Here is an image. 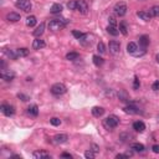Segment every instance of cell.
I'll use <instances>...</instances> for the list:
<instances>
[{"label":"cell","instance_id":"1","mask_svg":"<svg viewBox=\"0 0 159 159\" xmlns=\"http://www.w3.org/2000/svg\"><path fill=\"white\" fill-rule=\"evenodd\" d=\"M67 24H68L67 19H52L48 23V29L51 31H59V30H62Z\"/></svg>","mask_w":159,"mask_h":159},{"label":"cell","instance_id":"2","mask_svg":"<svg viewBox=\"0 0 159 159\" xmlns=\"http://www.w3.org/2000/svg\"><path fill=\"white\" fill-rule=\"evenodd\" d=\"M118 124H119V118L117 116H114V114L108 116L103 122V126L107 128V129H113V128H116Z\"/></svg>","mask_w":159,"mask_h":159},{"label":"cell","instance_id":"3","mask_svg":"<svg viewBox=\"0 0 159 159\" xmlns=\"http://www.w3.org/2000/svg\"><path fill=\"white\" fill-rule=\"evenodd\" d=\"M50 91H51V93L54 95V96H61V95H65L66 93L67 88H66V86L64 85V83L57 82V83H54V85L51 86Z\"/></svg>","mask_w":159,"mask_h":159},{"label":"cell","instance_id":"4","mask_svg":"<svg viewBox=\"0 0 159 159\" xmlns=\"http://www.w3.org/2000/svg\"><path fill=\"white\" fill-rule=\"evenodd\" d=\"M113 10H114V14L117 16H124L127 14V10H128L127 4L123 3V1H118L116 5H114Z\"/></svg>","mask_w":159,"mask_h":159},{"label":"cell","instance_id":"5","mask_svg":"<svg viewBox=\"0 0 159 159\" xmlns=\"http://www.w3.org/2000/svg\"><path fill=\"white\" fill-rule=\"evenodd\" d=\"M15 6L17 9H20V10L29 12L30 10H31V8H32V4H31L30 0H16Z\"/></svg>","mask_w":159,"mask_h":159},{"label":"cell","instance_id":"6","mask_svg":"<svg viewBox=\"0 0 159 159\" xmlns=\"http://www.w3.org/2000/svg\"><path fill=\"white\" fill-rule=\"evenodd\" d=\"M108 48L112 55H118L119 51H121V44L116 41V40H112V41L108 44Z\"/></svg>","mask_w":159,"mask_h":159},{"label":"cell","instance_id":"7","mask_svg":"<svg viewBox=\"0 0 159 159\" xmlns=\"http://www.w3.org/2000/svg\"><path fill=\"white\" fill-rule=\"evenodd\" d=\"M0 109H1V112L5 114L6 117H11V116H14V113H15V107L14 106H11V104H1V107H0Z\"/></svg>","mask_w":159,"mask_h":159},{"label":"cell","instance_id":"8","mask_svg":"<svg viewBox=\"0 0 159 159\" xmlns=\"http://www.w3.org/2000/svg\"><path fill=\"white\" fill-rule=\"evenodd\" d=\"M0 77L3 80H5L6 82H11L12 80L15 78V73L10 71V70H1V72H0Z\"/></svg>","mask_w":159,"mask_h":159},{"label":"cell","instance_id":"9","mask_svg":"<svg viewBox=\"0 0 159 159\" xmlns=\"http://www.w3.org/2000/svg\"><path fill=\"white\" fill-rule=\"evenodd\" d=\"M77 3V6H76V10L80 11L81 14L86 15L87 11H88V6H87V3L85 1V0H76Z\"/></svg>","mask_w":159,"mask_h":159},{"label":"cell","instance_id":"10","mask_svg":"<svg viewBox=\"0 0 159 159\" xmlns=\"http://www.w3.org/2000/svg\"><path fill=\"white\" fill-rule=\"evenodd\" d=\"M123 109H124L126 113H129V114H139V113H142V111H140V109L137 107L134 103H129L128 106H126Z\"/></svg>","mask_w":159,"mask_h":159},{"label":"cell","instance_id":"11","mask_svg":"<svg viewBox=\"0 0 159 159\" xmlns=\"http://www.w3.org/2000/svg\"><path fill=\"white\" fill-rule=\"evenodd\" d=\"M52 139H54V143H56V144H62V143H66L68 140V135L61 133V134H56Z\"/></svg>","mask_w":159,"mask_h":159},{"label":"cell","instance_id":"12","mask_svg":"<svg viewBox=\"0 0 159 159\" xmlns=\"http://www.w3.org/2000/svg\"><path fill=\"white\" fill-rule=\"evenodd\" d=\"M137 16L139 19H142L144 21H149L152 19V14L151 11H147V10H140V11H137Z\"/></svg>","mask_w":159,"mask_h":159},{"label":"cell","instance_id":"13","mask_svg":"<svg viewBox=\"0 0 159 159\" xmlns=\"http://www.w3.org/2000/svg\"><path fill=\"white\" fill-rule=\"evenodd\" d=\"M45 46H46L45 41H44V40H41L40 37L35 39L34 41H32V48H34V50H41V48H44Z\"/></svg>","mask_w":159,"mask_h":159},{"label":"cell","instance_id":"14","mask_svg":"<svg viewBox=\"0 0 159 159\" xmlns=\"http://www.w3.org/2000/svg\"><path fill=\"white\" fill-rule=\"evenodd\" d=\"M32 156H34V158H36V159H47V158H51L50 154H48L47 152H45V151H36V152L32 153Z\"/></svg>","mask_w":159,"mask_h":159},{"label":"cell","instance_id":"15","mask_svg":"<svg viewBox=\"0 0 159 159\" xmlns=\"http://www.w3.org/2000/svg\"><path fill=\"white\" fill-rule=\"evenodd\" d=\"M20 19H21V16L17 14V12H14V11L9 12V14L6 15V20L8 21H11V23H17Z\"/></svg>","mask_w":159,"mask_h":159},{"label":"cell","instance_id":"16","mask_svg":"<svg viewBox=\"0 0 159 159\" xmlns=\"http://www.w3.org/2000/svg\"><path fill=\"white\" fill-rule=\"evenodd\" d=\"M131 149L133 152H137V153H143L145 151V147L142 143H132L131 144Z\"/></svg>","mask_w":159,"mask_h":159},{"label":"cell","instance_id":"17","mask_svg":"<svg viewBox=\"0 0 159 159\" xmlns=\"http://www.w3.org/2000/svg\"><path fill=\"white\" fill-rule=\"evenodd\" d=\"M28 114L29 116H31V117H37V114H39V107L36 104H31V106H29L28 107Z\"/></svg>","mask_w":159,"mask_h":159},{"label":"cell","instance_id":"18","mask_svg":"<svg viewBox=\"0 0 159 159\" xmlns=\"http://www.w3.org/2000/svg\"><path fill=\"white\" fill-rule=\"evenodd\" d=\"M133 129L135 132H139V133H142V132H144L145 129V124L142 122V121H135L133 123Z\"/></svg>","mask_w":159,"mask_h":159},{"label":"cell","instance_id":"19","mask_svg":"<svg viewBox=\"0 0 159 159\" xmlns=\"http://www.w3.org/2000/svg\"><path fill=\"white\" fill-rule=\"evenodd\" d=\"M44 31H45V23H41L40 24L37 28H36V30H34V36H36V37H40L41 35L44 34Z\"/></svg>","mask_w":159,"mask_h":159},{"label":"cell","instance_id":"20","mask_svg":"<svg viewBox=\"0 0 159 159\" xmlns=\"http://www.w3.org/2000/svg\"><path fill=\"white\" fill-rule=\"evenodd\" d=\"M149 42H151V40H149V36H147V35H142V36H139V45L142 46L143 48H145Z\"/></svg>","mask_w":159,"mask_h":159},{"label":"cell","instance_id":"21","mask_svg":"<svg viewBox=\"0 0 159 159\" xmlns=\"http://www.w3.org/2000/svg\"><path fill=\"white\" fill-rule=\"evenodd\" d=\"M4 54H5L8 57H10L11 60H16L17 57V54H16V50H10V48H4Z\"/></svg>","mask_w":159,"mask_h":159},{"label":"cell","instance_id":"22","mask_svg":"<svg viewBox=\"0 0 159 159\" xmlns=\"http://www.w3.org/2000/svg\"><path fill=\"white\" fill-rule=\"evenodd\" d=\"M37 23V20H36V16H34V15H30L26 17V25L29 26V28H34L35 25H36Z\"/></svg>","mask_w":159,"mask_h":159},{"label":"cell","instance_id":"23","mask_svg":"<svg viewBox=\"0 0 159 159\" xmlns=\"http://www.w3.org/2000/svg\"><path fill=\"white\" fill-rule=\"evenodd\" d=\"M61 11H62V5H61V4H54L50 9V12L51 14H54V15L60 14Z\"/></svg>","mask_w":159,"mask_h":159},{"label":"cell","instance_id":"24","mask_svg":"<svg viewBox=\"0 0 159 159\" xmlns=\"http://www.w3.org/2000/svg\"><path fill=\"white\" fill-rule=\"evenodd\" d=\"M107 32L112 36H118L119 35V29H117V26H112V25H108L107 26Z\"/></svg>","mask_w":159,"mask_h":159},{"label":"cell","instance_id":"25","mask_svg":"<svg viewBox=\"0 0 159 159\" xmlns=\"http://www.w3.org/2000/svg\"><path fill=\"white\" fill-rule=\"evenodd\" d=\"M91 112L95 117H101V116H103V113H104V108L103 107H93Z\"/></svg>","mask_w":159,"mask_h":159},{"label":"cell","instance_id":"26","mask_svg":"<svg viewBox=\"0 0 159 159\" xmlns=\"http://www.w3.org/2000/svg\"><path fill=\"white\" fill-rule=\"evenodd\" d=\"M92 61H93V64L97 66V67H100V66H102L104 64V60L100 55H95L93 57H92Z\"/></svg>","mask_w":159,"mask_h":159},{"label":"cell","instance_id":"27","mask_svg":"<svg viewBox=\"0 0 159 159\" xmlns=\"http://www.w3.org/2000/svg\"><path fill=\"white\" fill-rule=\"evenodd\" d=\"M137 50H138V46H137L135 42H129V44L127 45V51H128V54H132V55H133L134 52H137Z\"/></svg>","mask_w":159,"mask_h":159},{"label":"cell","instance_id":"28","mask_svg":"<svg viewBox=\"0 0 159 159\" xmlns=\"http://www.w3.org/2000/svg\"><path fill=\"white\" fill-rule=\"evenodd\" d=\"M118 98L122 101V102H129V97H128L126 91H119L118 92Z\"/></svg>","mask_w":159,"mask_h":159},{"label":"cell","instance_id":"29","mask_svg":"<svg viewBox=\"0 0 159 159\" xmlns=\"http://www.w3.org/2000/svg\"><path fill=\"white\" fill-rule=\"evenodd\" d=\"M128 30H129V29H128L127 24L124 23V21H122V23L119 24V32L123 34L124 36H127V35H128Z\"/></svg>","mask_w":159,"mask_h":159},{"label":"cell","instance_id":"30","mask_svg":"<svg viewBox=\"0 0 159 159\" xmlns=\"http://www.w3.org/2000/svg\"><path fill=\"white\" fill-rule=\"evenodd\" d=\"M80 59V54L78 52H68L66 55V60H70V61H76Z\"/></svg>","mask_w":159,"mask_h":159},{"label":"cell","instance_id":"31","mask_svg":"<svg viewBox=\"0 0 159 159\" xmlns=\"http://www.w3.org/2000/svg\"><path fill=\"white\" fill-rule=\"evenodd\" d=\"M16 54L19 57H26L29 55V50L26 47H21V48H17L16 50Z\"/></svg>","mask_w":159,"mask_h":159},{"label":"cell","instance_id":"32","mask_svg":"<svg viewBox=\"0 0 159 159\" xmlns=\"http://www.w3.org/2000/svg\"><path fill=\"white\" fill-rule=\"evenodd\" d=\"M149 11H151L152 16L158 17V16H159V5H154V6H152V9H151Z\"/></svg>","mask_w":159,"mask_h":159},{"label":"cell","instance_id":"33","mask_svg":"<svg viewBox=\"0 0 159 159\" xmlns=\"http://www.w3.org/2000/svg\"><path fill=\"white\" fill-rule=\"evenodd\" d=\"M97 50H98L100 54H104V52H106V45L102 41L98 42V45H97Z\"/></svg>","mask_w":159,"mask_h":159},{"label":"cell","instance_id":"34","mask_svg":"<svg viewBox=\"0 0 159 159\" xmlns=\"http://www.w3.org/2000/svg\"><path fill=\"white\" fill-rule=\"evenodd\" d=\"M50 123H51V124L52 126H60L61 124V119L60 118H57V117H54V118H51L50 119Z\"/></svg>","mask_w":159,"mask_h":159},{"label":"cell","instance_id":"35","mask_svg":"<svg viewBox=\"0 0 159 159\" xmlns=\"http://www.w3.org/2000/svg\"><path fill=\"white\" fill-rule=\"evenodd\" d=\"M72 35H73V36L76 37L77 40H81V39L83 37V35H85V34L81 32V31H77V30H73V31H72Z\"/></svg>","mask_w":159,"mask_h":159},{"label":"cell","instance_id":"36","mask_svg":"<svg viewBox=\"0 0 159 159\" xmlns=\"http://www.w3.org/2000/svg\"><path fill=\"white\" fill-rule=\"evenodd\" d=\"M76 6H77L76 0H71V1L67 4V8L70 9V10H76Z\"/></svg>","mask_w":159,"mask_h":159},{"label":"cell","instance_id":"37","mask_svg":"<svg viewBox=\"0 0 159 159\" xmlns=\"http://www.w3.org/2000/svg\"><path fill=\"white\" fill-rule=\"evenodd\" d=\"M85 157H86L87 159H93V158L96 157V154H95L93 151H86V152H85Z\"/></svg>","mask_w":159,"mask_h":159},{"label":"cell","instance_id":"38","mask_svg":"<svg viewBox=\"0 0 159 159\" xmlns=\"http://www.w3.org/2000/svg\"><path fill=\"white\" fill-rule=\"evenodd\" d=\"M17 98H20L23 102H26V101H29L30 98H29V96H26V95H24V93H17Z\"/></svg>","mask_w":159,"mask_h":159},{"label":"cell","instance_id":"39","mask_svg":"<svg viewBox=\"0 0 159 159\" xmlns=\"http://www.w3.org/2000/svg\"><path fill=\"white\" fill-rule=\"evenodd\" d=\"M139 87H140V82H139V80L134 77V81H133V88L134 90H139Z\"/></svg>","mask_w":159,"mask_h":159},{"label":"cell","instance_id":"40","mask_svg":"<svg viewBox=\"0 0 159 159\" xmlns=\"http://www.w3.org/2000/svg\"><path fill=\"white\" fill-rule=\"evenodd\" d=\"M108 23H109V25H112V26H116L117 25V21H116V19H114L113 16H109L108 17Z\"/></svg>","mask_w":159,"mask_h":159},{"label":"cell","instance_id":"41","mask_svg":"<svg viewBox=\"0 0 159 159\" xmlns=\"http://www.w3.org/2000/svg\"><path fill=\"white\" fill-rule=\"evenodd\" d=\"M152 90H153V91H159V81H154V82H153Z\"/></svg>","mask_w":159,"mask_h":159},{"label":"cell","instance_id":"42","mask_svg":"<svg viewBox=\"0 0 159 159\" xmlns=\"http://www.w3.org/2000/svg\"><path fill=\"white\" fill-rule=\"evenodd\" d=\"M132 156V153H129V154H117V156H116V158L117 159H122V158H129Z\"/></svg>","mask_w":159,"mask_h":159},{"label":"cell","instance_id":"43","mask_svg":"<svg viewBox=\"0 0 159 159\" xmlns=\"http://www.w3.org/2000/svg\"><path fill=\"white\" fill-rule=\"evenodd\" d=\"M152 151H153V153L158 154L159 153V144H154L153 147H152Z\"/></svg>","mask_w":159,"mask_h":159},{"label":"cell","instance_id":"44","mask_svg":"<svg viewBox=\"0 0 159 159\" xmlns=\"http://www.w3.org/2000/svg\"><path fill=\"white\" fill-rule=\"evenodd\" d=\"M61 157H62V158H70V159L72 158V156L70 153H62V154H61Z\"/></svg>","mask_w":159,"mask_h":159},{"label":"cell","instance_id":"45","mask_svg":"<svg viewBox=\"0 0 159 159\" xmlns=\"http://www.w3.org/2000/svg\"><path fill=\"white\" fill-rule=\"evenodd\" d=\"M92 151H93L95 153H97L100 151V148H98V145H96V144H92Z\"/></svg>","mask_w":159,"mask_h":159},{"label":"cell","instance_id":"46","mask_svg":"<svg viewBox=\"0 0 159 159\" xmlns=\"http://www.w3.org/2000/svg\"><path fill=\"white\" fill-rule=\"evenodd\" d=\"M156 60H157V62H158V64H159V54H158V55H157V56H156Z\"/></svg>","mask_w":159,"mask_h":159},{"label":"cell","instance_id":"47","mask_svg":"<svg viewBox=\"0 0 159 159\" xmlns=\"http://www.w3.org/2000/svg\"><path fill=\"white\" fill-rule=\"evenodd\" d=\"M140 1H144V0H140Z\"/></svg>","mask_w":159,"mask_h":159}]
</instances>
